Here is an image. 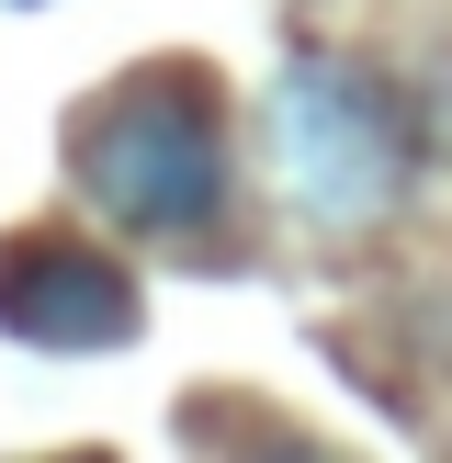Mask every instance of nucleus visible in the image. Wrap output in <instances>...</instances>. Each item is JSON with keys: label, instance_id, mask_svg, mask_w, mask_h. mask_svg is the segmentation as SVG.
Masks as SVG:
<instances>
[{"label": "nucleus", "instance_id": "nucleus-1", "mask_svg": "<svg viewBox=\"0 0 452 463\" xmlns=\"http://www.w3.org/2000/svg\"><path fill=\"white\" fill-rule=\"evenodd\" d=\"M68 181L125 238H215L226 226V102L203 68H136L68 125Z\"/></svg>", "mask_w": 452, "mask_h": 463}, {"label": "nucleus", "instance_id": "nucleus-2", "mask_svg": "<svg viewBox=\"0 0 452 463\" xmlns=\"http://www.w3.org/2000/svg\"><path fill=\"white\" fill-rule=\"evenodd\" d=\"M271 158H283V193L306 226L328 238H362L407 203L419 181V136H407V102L373 80L362 57H283L271 80Z\"/></svg>", "mask_w": 452, "mask_h": 463}, {"label": "nucleus", "instance_id": "nucleus-3", "mask_svg": "<svg viewBox=\"0 0 452 463\" xmlns=\"http://www.w3.org/2000/svg\"><path fill=\"white\" fill-rule=\"evenodd\" d=\"M136 271L90 238H0V339L23 351H125L136 339Z\"/></svg>", "mask_w": 452, "mask_h": 463}]
</instances>
